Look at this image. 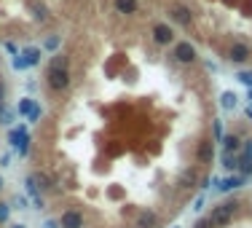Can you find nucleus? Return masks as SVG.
Instances as JSON below:
<instances>
[{
  "label": "nucleus",
  "mask_w": 252,
  "mask_h": 228,
  "mask_svg": "<svg viewBox=\"0 0 252 228\" xmlns=\"http://www.w3.org/2000/svg\"><path fill=\"white\" fill-rule=\"evenodd\" d=\"M46 83L51 91H64L70 86V57L57 51L46 67Z\"/></svg>",
  "instance_id": "1"
},
{
  "label": "nucleus",
  "mask_w": 252,
  "mask_h": 228,
  "mask_svg": "<svg viewBox=\"0 0 252 228\" xmlns=\"http://www.w3.org/2000/svg\"><path fill=\"white\" fill-rule=\"evenodd\" d=\"M236 212H239V201L228 199V201H220V204L212 207V212H209V223H212V228H225L231 220L236 217Z\"/></svg>",
  "instance_id": "2"
},
{
  "label": "nucleus",
  "mask_w": 252,
  "mask_h": 228,
  "mask_svg": "<svg viewBox=\"0 0 252 228\" xmlns=\"http://www.w3.org/2000/svg\"><path fill=\"white\" fill-rule=\"evenodd\" d=\"M172 59L177 64H193L199 59V51H196V46L190 41H180L172 46Z\"/></svg>",
  "instance_id": "3"
},
{
  "label": "nucleus",
  "mask_w": 252,
  "mask_h": 228,
  "mask_svg": "<svg viewBox=\"0 0 252 228\" xmlns=\"http://www.w3.org/2000/svg\"><path fill=\"white\" fill-rule=\"evenodd\" d=\"M8 140H11V148L19 153V156H27L30 153V132H27V123H22L19 129H11V135H8Z\"/></svg>",
  "instance_id": "4"
},
{
  "label": "nucleus",
  "mask_w": 252,
  "mask_h": 228,
  "mask_svg": "<svg viewBox=\"0 0 252 228\" xmlns=\"http://www.w3.org/2000/svg\"><path fill=\"white\" fill-rule=\"evenodd\" d=\"M150 38H153L156 46H172L174 43V30L169 27V24L158 22V24H153V30H150Z\"/></svg>",
  "instance_id": "5"
},
{
  "label": "nucleus",
  "mask_w": 252,
  "mask_h": 228,
  "mask_svg": "<svg viewBox=\"0 0 252 228\" xmlns=\"http://www.w3.org/2000/svg\"><path fill=\"white\" fill-rule=\"evenodd\" d=\"M250 59H252V48H250V43L236 41L234 46L228 48V62H234V64H244V62H250Z\"/></svg>",
  "instance_id": "6"
},
{
  "label": "nucleus",
  "mask_w": 252,
  "mask_h": 228,
  "mask_svg": "<svg viewBox=\"0 0 252 228\" xmlns=\"http://www.w3.org/2000/svg\"><path fill=\"white\" fill-rule=\"evenodd\" d=\"M169 19H172L177 27H188V24L193 22V14H190V8L185 6V3H174V6L169 8Z\"/></svg>",
  "instance_id": "7"
},
{
  "label": "nucleus",
  "mask_w": 252,
  "mask_h": 228,
  "mask_svg": "<svg viewBox=\"0 0 252 228\" xmlns=\"http://www.w3.org/2000/svg\"><path fill=\"white\" fill-rule=\"evenodd\" d=\"M244 182H247V177L239 175V172H234V175L218 180V188H215V191H218V193H231V191H236V188H241Z\"/></svg>",
  "instance_id": "8"
},
{
  "label": "nucleus",
  "mask_w": 252,
  "mask_h": 228,
  "mask_svg": "<svg viewBox=\"0 0 252 228\" xmlns=\"http://www.w3.org/2000/svg\"><path fill=\"white\" fill-rule=\"evenodd\" d=\"M59 228H83V215L78 210H67L59 215Z\"/></svg>",
  "instance_id": "9"
},
{
  "label": "nucleus",
  "mask_w": 252,
  "mask_h": 228,
  "mask_svg": "<svg viewBox=\"0 0 252 228\" xmlns=\"http://www.w3.org/2000/svg\"><path fill=\"white\" fill-rule=\"evenodd\" d=\"M24 188H27V193H30V199H32V207L35 210H43V196H40V191H38V180H35V175H30L27 180H24Z\"/></svg>",
  "instance_id": "10"
},
{
  "label": "nucleus",
  "mask_w": 252,
  "mask_h": 228,
  "mask_svg": "<svg viewBox=\"0 0 252 228\" xmlns=\"http://www.w3.org/2000/svg\"><path fill=\"white\" fill-rule=\"evenodd\" d=\"M220 153H241L239 135H225L223 140H220Z\"/></svg>",
  "instance_id": "11"
},
{
  "label": "nucleus",
  "mask_w": 252,
  "mask_h": 228,
  "mask_svg": "<svg viewBox=\"0 0 252 228\" xmlns=\"http://www.w3.org/2000/svg\"><path fill=\"white\" fill-rule=\"evenodd\" d=\"M215 145H218L215 140H204V142L199 145V153H196V158H199L201 164H206V161H212V156H215Z\"/></svg>",
  "instance_id": "12"
},
{
  "label": "nucleus",
  "mask_w": 252,
  "mask_h": 228,
  "mask_svg": "<svg viewBox=\"0 0 252 228\" xmlns=\"http://www.w3.org/2000/svg\"><path fill=\"white\" fill-rule=\"evenodd\" d=\"M115 11L124 14V16H134L140 11V3L137 0H115Z\"/></svg>",
  "instance_id": "13"
},
{
  "label": "nucleus",
  "mask_w": 252,
  "mask_h": 228,
  "mask_svg": "<svg viewBox=\"0 0 252 228\" xmlns=\"http://www.w3.org/2000/svg\"><path fill=\"white\" fill-rule=\"evenodd\" d=\"M156 223H158V215H156L153 210H142L134 226H137V228H156Z\"/></svg>",
  "instance_id": "14"
},
{
  "label": "nucleus",
  "mask_w": 252,
  "mask_h": 228,
  "mask_svg": "<svg viewBox=\"0 0 252 228\" xmlns=\"http://www.w3.org/2000/svg\"><path fill=\"white\" fill-rule=\"evenodd\" d=\"M24 57V62H27V67H38V62H40V57H43V51H40L38 46H27L24 51H19Z\"/></svg>",
  "instance_id": "15"
},
{
  "label": "nucleus",
  "mask_w": 252,
  "mask_h": 228,
  "mask_svg": "<svg viewBox=\"0 0 252 228\" xmlns=\"http://www.w3.org/2000/svg\"><path fill=\"white\" fill-rule=\"evenodd\" d=\"M220 161L228 172H236L239 169V153H220Z\"/></svg>",
  "instance_id": "16"
},
{
  "label": "nucleus",
  "mask_w": 252,
  "mask_h": 228,
  "mask_svg": "<svg viewBox=\"0 0 252 228\" xmlns=\"http://www.w3.org/2000/svg\"><path fill=\"white\" fill-rule=\"evenodd\" d=\"M236 105H239V100H236L234 91H223V94H220V107H223V110H234Z\"/></svg>",
  "instance_id": "17"
},
{
  "label": "nucleus",
  "mask_w": 252,
  "mask_h": 228,
  "mask_svg": "<svg viewBox=\"0 0 252 228\" xmlns=\"http://www.w3.org/2000/svg\"><path fill=\"white\" fill-rule=\"evenodd\" d=\"M190 185H196V172L183 169V175L177 177V188H190Z\"/></svg>",
  "instance_id": "18"
},
{
  "label": "nucleus",
  "mask_w": 252,
  "mask_h": 228,
  "mask_svg": "<svg viewBox=\"0 0 252 228\" xmlns=\"http://www.w3.org/2000/svg\"><path fill=\"white\" fill-rule=\"evenodd\" d=\"M32 107H35V100H32V97H24V100H19V105H16V116H24V118H27Z\"/></svg>",
  "instance_id": "19"
},
{
  "label": "nucleus",
  "mask_w": 252,
  "mask_h": 228,
  "mask_svg": "<svg viewBox=\"0 0 252 228\" xmlns=\"http://www.w3.org/2000/svg\"><path fill=\"white\" fill-rule=\"evenodd\" d=\"M14 116H16V110H11L6 102H0V123H3V126H8V123L14 121Z\"/></svg>",
  "instance_id": "20"
},
{
  "label": "nucleus",
  "mask_w": 252,
  "mask_h": 228,
  "mask_svg": "<svg viewBox=\"0 0 252 228\" xmlns=\"http://www.w3.org/2000/svg\"><path fill=\"white\" fill-rule=\"evenodd\" d=\"M225 137V132H223V118H212V140L220 145V140Z\"/></svg>",
  "instance_id": "21"
},
{
  "label": "nucleus",
  "mask_w": 252,
  "mask_h": 228,
  "mask_svg": "<svg viewBox=\"0 0 252 228\" xmlns=\"http://www.w3.org/2000/svg\"><path fill=\"white\" fill-rule=\"evenodd\" d=\"M11 210H14V207L8 204V201H0V226H3V223H8V217H11Z\"/></svg>",
  "instance_id": "22"
},
{
  "label": "nucleus",
  "mask_w": 252,
  "mask_h": 228,
  "mask_svg": "<svg viewBox=\"0 0 252 228\" xmlns=\"http://www.w3.org/2000/svg\"><path fill=\"white\" fill-rule=\"evenodd\" d=\"M43 116V107L38 105V102H35V107L32 110H30V116H27V123H38V118Z\"/></svg>",
  "instance_id": "23"
},
{
  "label": "nucleus",
  "mask_w": 252,
  "mask_h": 228,
  "mask_svg": "<svg viewBox=\"0 0 252 228\" xmlns=\"http://www.w3.org/2000/svg\"><path fill=\"white\" fill-rule=\"evenodd\" d=\"M236 78H239V83H244V86L252 89V73L250 70H239V73H236Z\"/></svg>",
  "instance_id": "24"
},
{
  "label": "nucleus",
  "mask_w": 252,
  "mask_h": 228,
  "mask_svg": "<svg viewBox=\"0 0 252 228\" xmlns=\"http://www.w3.org/2000/svg\"><path fill=\"white\" fill-rule=\"evenodd\" d=\"M14 204H16L19 210H30V207H27V196H22V193H16V196H14Z\"/></svg>",
  "instance_id": "25"
},
{
  "label": "nucleus",
  "mask_w": 252,
  "mask_h": 228,
  "mask_svg": "<svg viewBox=\"0 0 252 228\" xmlns=\"http://www.w3.org/2000/svg\"><path fill=\"white\" fill-rule=\"evenodd\" d=\"M241 156L252 158V137H250V140H244V142H241Z\"/></svg>",
  "instance_id": "26"
},
{
  "label": "nucleus",
  "mask_w": 252,
  "mask_h": 228,
  "mask_svg": "<svg viewBox=\"0 0 252 228\" xmlns=\"http://www.w3.org/2000/svg\"><path fill=\"white\" fill-rule=\"evenodd\" d=\"M35 180L40 182V188H51V177L48 175H35Z\"/></svg>",
  "instance_id": "27"
},
{
  "label": "nucleus",
  "mask_w": 252,
  "mask_h": 228,
  "mask_svg": "<svg viewBox=\"0 0 252 228\" xmlns=\"http://www.w3.org/2000/svg\"><path fill=\"white\" fill-rule=\"evenodd\" d=\"M193 228H212V223H209V217H199L193 223Z\"/></svg>",
  "instance_id": "28"
},
{
  "label": "nucleus",
  "mask_w": 252,
  "mask_h": 228,
  "mask_svg": "<svg viewBox=\"0 0 252 228\" xmlns=\"http://www.w3.org/2000/svg\"><path fill=\"white\" fill-rule=\"evenodd\" d=\"M43 46H46V48H54V51H57V48H59V38H57V35H54V38H48V41L43 43Z\"/></svg>",
  "instance_id": "29"
},
{
  "label": "nucleus",
  "mask_w": 252,
  "mask_h": 228,
  "mask_svg": "<svg viewBox=\"0 0 252 228\" xmlns=\"http://www.w3.org/2000/svg\"><path fill=\"white\" fill-rule=\"evenodd\" d=\"M204 196H199V199H196V204H193V212H201V210H204Z\"/></svg>",
  "instance_id": "30"
},
{
  "label": "nucleus",
  "mask_w": 252,
  "mask_h": 228,
  "mask_svg": "<svg viewBox=\"0 0 252 228\" xmlns=\"http://www.w3.org/2000/svg\"><path fill=\"white\" fill-rule=\"evenodd\" d=\"M43 228H59V220H46V223H43Z\"/></svg>",
  "instance_id": "31"
},
{
  "label": "nucleus",
  "mask_w": 252,
  "mask_h": 228,
  "mask_svg": "<svg viewBox=\"0 0 252 228\" xmlns=\"http://www.w3.org/2000/svg\"><path fill=\"white\" fill-rule=\"evenodd\" d=\"M0 102H6V83L0 81Z\"/></svg>",
  "instance_id": "32"
},
{
  "label": "nucleus",
  "mask_w": 252,
  "mask_h": 228,
  "mask_svg": "<svg viewBox=\"0 0 252 228\" xmlns=\"http://www.w3.org/2000/svg\"><path fill=\"white\" fill-rule=\"evenodd\" d=\"M8 161H11V156H0V167H11Z\"/></svg>",
  "instance_id": "33"
},
{
  "label": "nucleus",
  "mask_w": 252,
  "mask_h": 228,
  "mask_svg": "<svg viewBox=\"0 0 252 228\" xmlns=\"http://www.w3.org/2000/svg\"><path fill=\"white\" fill-rule=\"evenodd\" d=\"M244 113H247V118H250V121H252V102H250V105L244 107Z\"/></svg>",
  "instance_id": "34"
},
{
  "label": "nucleus",
  "mask_w": 252,
  "mask_h": 228,
  "mask_svg": "<svg viewBox=\"0 0 252 228\" xmlns=\"http://www.w3.org/2000/svg\"><path fill=\"white\" fill-rule=\"evenodd\" d=\"M11 228H27L24 223H11Z\"/></svg>",
  "instance_id": "35"
},
{
  "label": "nucleus",
  "mask_w": 252,
  "mask_h": 228,
  "mask_svg": "<svg viewBox=\"0 0 252 228\" xmlns=\"http://www.w3.org/2000/svg\"><path fill=\"white\" fill-rule=\"evenodd\" d=\"M3 185H6V182H3V177H0V191H3Z\"/></svg>",
  "instance_id": "36"
},
{
  "label": "nucleus",
  "mask_w": 252,
  "mask_h": 228,
  "mask_svg": "<svg viewBox=\"0 0 252 228\" xmlns=\"http://www.w3.org/2000/svg\"><path fill=\"white\" fill-rule=\"evenodd\" d=\"M174 228H180V226H174Z\"/></svg>",
  "instance_id": "37"
}]
</instances>
